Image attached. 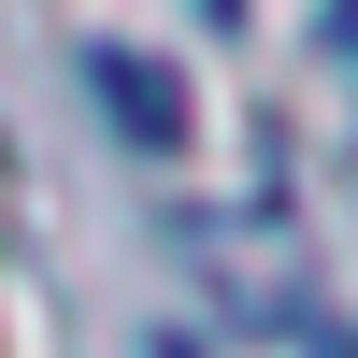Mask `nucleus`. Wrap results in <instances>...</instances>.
Here are the masks:
<instances>
[{"label":"nucleus","instance_id":"obj_4","mask_svg":"<svg viewBox=\"0 0 358 358\" xmlns=\"http://www.w3.org/2000/svg\"><path fill=\"white\" fill-rule=\"evenodd\" d=\"M330 358H358V344H330Z\"/></svg>","mask_w":358,"mask_h":358},{"label":"nucleus","instance_id":"obj_1","mask_svg":"<svg viewBox=\"0 0 358 358\" xmlns=\"http://www.w3.org/2000/svg\"><path fill=\"white\" fill-rule=\"evenodd\" d=\"M86 86H101V115L143 143V158H172V143H187V86H172L143 43H86Z\"/></svg>","mask_w":358,"mask_h":358},{"label":"nucleus","instance_id":"obj_2","mask_svg":"<svg viewBox=\"0 0 358 358\" xmlns=\"http://www.w3.org/2000/svg\"><path fill=\"white\" fill-rule=\"evenodd\" d=\"M201 15H244V0H201Z\"/></svg>","mask_w":358,"mask_h":358},{"label":"nucleus","instance_id":"obj_3","mask_svg":"<svg viewBox=\"0 0 358 358\" xmlns=\"http://www.w3.org/2000/svg\"><path fill=\"white\" fill-rule=\"evenodd\" d=\"M158 358H187V344H158Z\"/></svg>","mask_w":358,"mask_h":358}]
</instances>
